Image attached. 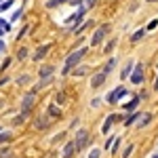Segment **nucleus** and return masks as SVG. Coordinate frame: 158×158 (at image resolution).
I'll return each instance as SVG.
<instances>
[{
    "instance_id": "9d476101",
    "label": "nucleus",
    "mask_w": 158,
    "mask_h": 158,
    "mask_svg": "<svg viewBox=\"0 0 158 158\" xmlns=\"http://www.w3.org/2000/svg\"><path fill=\"white\" fill-rule=\"evenodd\" d=\"M74 152H76V146H74V141L65 143V148H63V158H72Z\"/></svg>"
},
{
    "instance_id": "72a5a7b5",
    "label": "nucleus",
    "mask_w": 158,
    "mask_h": 158,
    "mask_svg": "<svg viewBox=\"0 0 158 158\" xmlns=\"http://www.w3.org/2000/svg\"><path fill=\"white\" fill-rule=\"evenodd\" d=\"M154 89H158V76H156V85H154Z\"/></svg>"
},
{
    "instance_id": "423d86ee",
    "label": "nucleus",
    "mask_w": 158,
    "mask_h": 158,
    "mask_svg": "<svg viewBox=\"0 0 158 158\" xmlns=\"http://www.w3.org/2000/svg\"><path fill=\"white\" fill-rule=\"evenodd\" d=\"M122 95H127V89H124V86H118V89H114V91H112V93H110L106 99H108L110 103H116V101H118Z\"/></svg>"
},
{
    "instance_id": "2f4dec72",
    "label": "nucleus",
    "mask_w": 158,
    "mask_h": 158,
    "mask_svg": "<svg viewBox=\"0 0 158 158\" xmlns=\"http://www.w3.org/2000/svg\"><path fill=\"white\" fill-rule=\"evenodd\" d=\"M11 4H13V0H9V2H4V4H0V9H9Z\"/></svg>"
},
{
    "instance_id": "f257e3e1",
    "label": "nucleus",
    "mask_w": 158,
    "mask_h": 158,
    "mask_svg": "<svg viewBox=\"0 0 158 158\" xmlns=\"http://www.w3.org/2000/svg\"><path fill=\"white\" fill-rule=\"evenodd\" d=\"M85 55H86V47H80V49H78V51H74L72 55H70V57L65 59V65H63V74L72 72L74 68H76V65L80 63V59H82Z\"/></svg>"
},
{
    "instance_id": "412c9836",
    "label": "nucleus",
    "mask_w": 158,
    "mask_h": 158,
    "mask_svg": "<svg viewBox=\"0 0 158 158\" xmlns=\"http://www.w3.org/2000/svg\"><path fill=\"white\" fill-rule=\"evenodd\" d=\"M11 156V150L9 148H0V158H9Z\"/></svg>"
},
{
    "instance_id": "aec40b11",
    "label": "nucleus",
    "mask_w": 158,
    "mask_h": 158,
    "mask_svg": "<svg viewBox=\"0 0 158 158\" xmlns=\"http://www.w3.org/2000/svg\"><path fill=\"white\" fill-rule=\"evenodd\" d=\"M137 118H139V112H133V114H131V116L127 118V124H133V122L137 120Z\"/></svg>"
},
{
    "instance_id": "c756f323",
    "label": "nucleus",
    "mask_w": 158,
    "mask_h": 158,
    "mask_svg": "<svg viewBox=\"0 0 158 158\" xmlns=\"http://www.w3.org/2000/svg\"><path fill=\"white\" fill-rule=\"evenodd\" d=\"M27 80H30V78H27V76H19V78H17V82H19V85H25V82H27Z\"/></svg>"
},
{
    "instance_id": "b1692460",
    "label": "nucleus",
    "mask_w": 158,
    "mask_h": 158,
    "mask_svg": "<svg viewBox=\"0 0 158 158\" xmlns=\"http://www.w3.org/2000/svg\"><path fill=\"white\" fill-rule=\"evenodd\" d=\"M9 139H11V135H9V133H0V146H2V143H6Z\"/></svg>"
},
{
    "instance_id": "bb28decb",
    "label": "nucleus",
    "mask_w": 158,
    "mask_h": 158,
    "mask_svg": "<svg viewBox=\"0 0 158 158\" xmlns=\"http://www.w3.org/2000/svg\"><path fill=\"white\" fill-rule=\"evenodd\" d=\"M99 156H101L99 150H91V154H89V158H99Z\"/></svg>"
},
{
    "instance_id": "39448f33",
    "label": "nucleus",
    "mask_w": 158,
    "mask_h": 158,
    "mask_svg": "<svg viewBox=\"0 0 158 158\" xmlns=\"http://www.w3.org/2000/svg\"><path fill=\"white\" fill-rule=\"evenodd\" d=\"M131 82L133 85H141L143 82V65L141 63H135V70L131 74Z\"/></svg>"
},
{
    "instance_id": "20e7f679",
    "label": "nucleus",
    "mask_w": 158,
    "mask_h": 158,
    "mask_svg": "<svg viewBox=\"0 0 158 158\" xmlns=\"http://www.w3.org/2000/svg\"><path fill=\"white\" fill-rule=\"evenodd\" d=\"M34 101H36V95H34V93H27L23 97V101H21V114L27 116V114L32 112V108H34Z\"/></svg>"
},
{
    "instance_id": "393cba45",
    "label": "nucleus",
    "mask_w": 158,
    "mask_h": 158,
    "mask_svg": "<svg viewBox=\"0 0 158 158\" xmlns=\"http://www.w3.org/2000/svg\"><path fill=\"white\" fill-rule=\"evenodd\" d=\"M133 148H135V146H127V150L122 152V158H129V156H131V152H133Z\"/></svg>"
},
{
    "instance_id": "473e14b6",
    "label": "nucleus",
    "mask_w": 158,
    "mask_h": 158,
    "mask_svg": "<svg viewBox=\"0 0 158 158\" xmlns=\"http://www.w3.org/2000/svg\"><path fill=\"white\" fill-rule=\"evenodd\" d=\"M4 47H6V44H4V42L0 40V53H4Z\"/></svg>"
},
{
    "instance_id": "1a4fd4ad",
    "label": "nucleus",
    "mask_w": 158,
    "mask_h": 158,
    "mask_svg": "<svg viewBox=\"0 0 158 158\" xmlns=\"http://www.w3.org/2000/svg\"><path fill=\"white\" fill-rule=\"evenodd\" d=\"M85 13H86V9L85 6H80V9H78V11H76V15H74V17H70V19H68V23L72 25V23H78V21H80V19H82V17H85Z\"/></svg>"
},
{
    "instance_id": "c85d7f7f",
    "label": "nucleus",
    "mask_w": 158,
    "mask_h": 158,
    "mask_svg": "<svg viewBox=\"0 0 158 158\" xmlns=\"http://www.w3.org/2000/svg\"><path fill=\"white\" fill-rule=\"evenodd\" d=\"M156 25H158V21H156V19H152V21H150V23H148V27H146V30H154V27H156Z\"/></svg>"
},
{
    "instance_id": "0eeeda50",
    "label": "nucleus",
    "mask_w": 158,
    "mask_h": 158,
    "mask_svg": "<svg viewBox=\"0 0 158 158\" xmlns=\"http://www.w3.org/2000/svg\"><path fill=\"white\" fill-rule=\"evenodd\" d=\"M51 74H53V65H42V68H40V72H38V76H40V80L49 82V80H51Z\"/></svg>"
},
{
    "instance_id": "f704fd0d",
    "label": "nucleus",
    "mask_w": 158,
    "mask_h": 158,
    "mask_svg": "<svg viewBox=\"0 0 158 158\" xmlns=\"http://www.w3.org/2000/svg\"><path fill=\"white\" fill-rule=\"evenodd\" d=\"M148 2H156V0H148Z\"/></svg>"
},
{
    "instance_id": "cd10ccee",
    "label": "nucleus",
    "mask_w": 158,
    "mask_h": 158,
    "mask_svg": "<svg viewBox=\"0 0 158 158\" xmlns=\"http://www.w3.org/2000/svg\"><path fill=\"white\" fill-rule=\"evenodd\" d=\"M95 2H97V0H85V4H82V6H85V9H91Z\"/></svg>"
},
{
    "instance_id": "4be33fe9",
    "label": "nucleus",
    "mask_w": 158,
    "mask_h": 158,
    "mask_svg": "<svg viewBox=\"0 0 158 158\" xmlns=\"http://www.w3.org/2000/svg\"><path fill=\"white\" fill-rule=\"evenodd\" d=\"M49 114H51V118H57V116H59V110L55 108V106H51V108H49Z\"/></svg>"
},
{
    "instance_id": "f03ea898",
    "label": "nucleus",
    "mask_w": 158,
    "mask_h": 158,
    "mask_svg": "<svg viewBox=\"0 0 158 158\" xmlns=\"http://www.w3.org/2000/svg\"><path fill=\"white\" fill-rule=\"evenodd\" d=\"M108 32H110V25H101L99 30H95V34H93V38H91V44H93V47L101 44V42H103V38L108 36Z\"/></svg>"
},
{
    "instance_id": "f3484780",
    "label": "nucleus",
    "mask_w": 158,
    "mask_h": 158,
    "mask_svg": "<svg viewBox=\"0 0 158 158\" xmlns=\"http://www.w3.org/2000/svg\"><path fill=\"white\" fill-rule=\"evenodd\" d=\"M143 34H146V30H137L133 36H131V42H137V40H141V38H143Z\"/></svg>"
},
{
    "instance_id": "dca6fc26",
    "label": "nucleus",
    "mask_w": 158,
    "mask_h": 158,
    "mask_svg": "<svg viewBox=\"0 0 158 158\" xmlns=\"http://www.w3.org/2000/svg\"><path fill=\"white\" fill-rule=\"evenodd\" d=\"M9 30H11V23L4 21V19H0V36H2L4 32H9Z\"/></svg>"
},
{
    "instance_id": "2eb2a0df",
    "label": "nucleus",
    "mask_w": 158,
    "mask_h": 158,
    "mask_svg": "<svg viewBox=\"0 0 158 158\" xmlns=\"http://www.w3.org/2000/svg\"><path fill=\"white\" fill-rule=\"evenodd\" d=\"M133 70H135L133 61H131V63H127V68L122 70V78H127V76H131V74H133Z\"/></svg>"
},
{
    "instance_id": "ddd939ff",
    "label": "nucleus",
    "mask_w": 158,
    "mask_h": 158,
    "mask_svg": "<svg viewBox=\"0 0 158 158\" xmlns=\"http://www.w3.org/2000/svg\"><path fill=\"white\" fill-rule=\"evenodd\" d=\"M47 53H49V47H40V49L36 51V55H34V59H36V61H38V59H42Z\"/></svg>"
},
{
    "instance_id": "7c9ffc66",
    "label": "nucleus",
    "mask_w": 158,
    "mask_h": 158,
    "mask_svg": "<svg viewBox=\"0 0 158 158\" xmlns=\"http://www.w3.org/2000/svg\"><path fill=\"white\" fill-rule=\"evenodd\" d=\"M25 55H27V51H25V49H21V51H19V55H17V57H19V59H25Z\"/></svg>"
},
{
    "instance_id": "4468645a",
    "label": "nucleus",
    "mask_w": 158,
    "mask_h": 158,
    "mask_svg": "<svg viewBox=\"0 0 158 158\" xmlns=\"http://www.w3.org/2000/svg\"><path fill=\"white\" fill-rule=\"evenodd\" d=\"M116 68V61L114 59H110V61H106V65H103V74H110L112 70Z\"/></svg>"
},
{
    "instance_id": "f8f14e48",
    "label": "nucleus",
    "mask_w": 158,
    "mask_h": 158,
    "mask_svg": "<svg viewBox=\"0 0 158 158\" xmlns=\"http://www.w3.org/2000/svg\"><path fill=\"white\" fill-rule=\"evenodd\" d=\"M114 120H116V116H108L106 122H103V129H101V131H103V133H108L110 129H112V124H114Z\"/></svg>"
},
{
    "instance_id": "6ab92c4d",
    "label": "nucleus",
    "mask_w": 158,
    "mask_h": 158,
    "mask_svg": "<svg viewBox=\"0 0 158 158\" xmlns=\"http://www.w3.org/2000/svg\"><path fill=\"white\" fill-rule=\"evenodd\" d=\"M63 2H68V0H49V2H47V6H49V9H53V6H59V4H63Z\"/></svg>"
},
{
    "instance_id": "6e6552de",
    "label": "nucleus",
    "mask_w": 158,
    "mask_h": 158,
    "mask_svg": "<svg viewBox=\"0 0 158 158\" xmlns=\"http://www.w3.org/2000/svg\"><path fill=\"white\" fill-rule=\"evenodd\" d=\"M106 76H108V74H103V72L95 74V76H93V80H91V86H93V89H97V86H101L103 82H106Z\"/></svg>"
},
{
    "instance_id": "a211bd4d",
    "label": "nucleus",
    "mask_w": 158,
    "mask_h": 158,
    "mask_svg": "<svg viewBox=\"0 0 158 158\" xmlns=\"http://www.w3.org/2000/svg\"><path fill=\"white\" fill-rule=\"evenodd\" d=\"M34 124H36V129H47V127H49V120H44V118H36Z\"/></svg>"
},
{
    "instance_id": "a878e982",
    "label": "nucleus",
    "mask_w": 158,
    "mask_h": 158,
    "mask_svg": "<svg viewBox=\"0 0 158 158\" xmlns=\"http://www.w3.org/2000/svg\"><path fill=\"white\" fill-rule=\"evenodd\" d=\"M150 120H152V116H146V118L141 116V118H139V127H146V124H148Z\"/></svg>"
},
{
    "instance_id": "5701e85b",
    "label": "nucleus",
    "mask_w": 158,
    "mask_h": 158,
    "mask_svg": "<svg viewBox=\"0 0 158 158\" xmlns=\"http://www.w3.org/2000/svg\"><path fill=\"white\" fill-rule=\"evenodd\" d=\"M86 72H89V68H85V65H82V68H78V70H74V74H76V76H85Z\"/></svg>"
},
{
    "instance_id": "9b49d317",
    "label": "nucleus",
    "mask_w": 158,
    "mask_h": 158,
    "mask_svg": "<svg viewBox=\"0 0 158 158\" xmlns=\"http://www.w3.org/2000/svg\"><path fill=\"white\" fill-rule=\"evenodd\" d=\"M139 101H141V95H137V97H133L131 101H129V103H127V106H124V110H127V112H133V110L137 108V103H139Z\"/></svg>"
},
{
    "instance_id": "7ed1b4c3",
    "label": "nucleus",
    "mask_w": 158,
    "mask_h": 158,
    "mask_svg": "<svg viewBox=\"0 0 158 158\" xmlns=\"http://www.w3.org/2000/svg\"><path fill=\"white\" fill-rule=\"evenodd\" d=\"M86 141H89V131H78L76 133V139H74V146H76V152H80V150H85Z\"/></svg>"
}]
</instances>
